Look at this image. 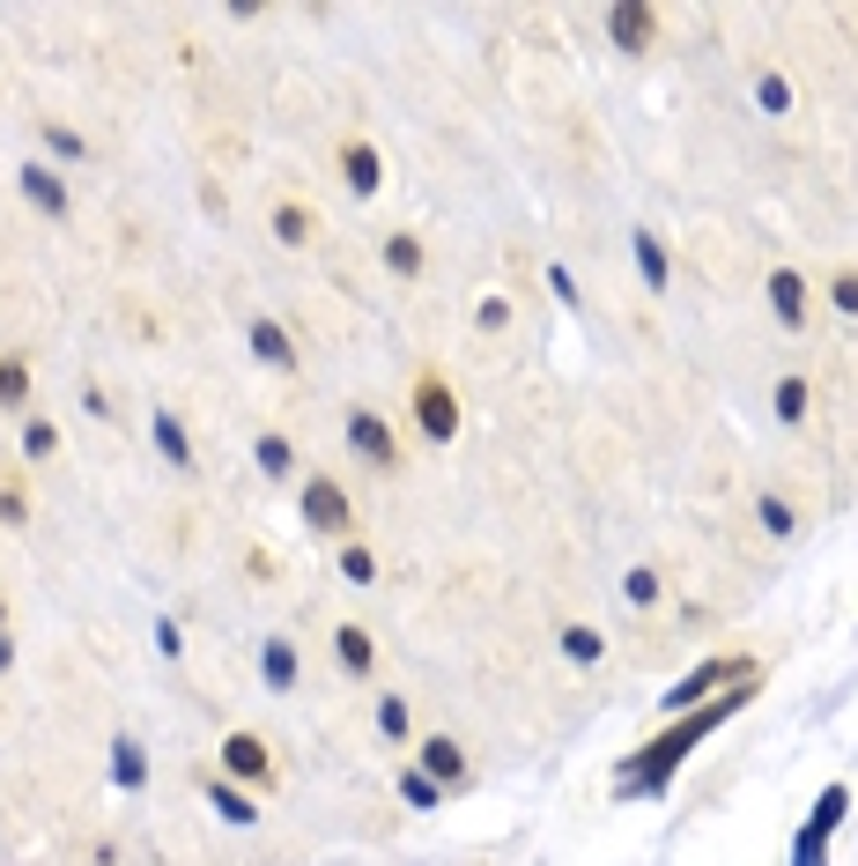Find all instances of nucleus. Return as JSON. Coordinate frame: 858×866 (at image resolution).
Masks as SVG:
<instances>
[{"label": "nucleus", "mask_w": 858, "mask_h": 866, "mask_svg": "<svg viewBox=\"0 0 858 866\" xmlns=\"http://www.w3.org/2000/svg\"><path fill=\"white\" fill-rule=\"evenodd\" d=\"M740 703H747V682H740L733 697L703 703V711H681V718H674V726H666V734H658L652 748H637V755H629V771H622V800H652V792H666V778L681 771V755L710 741V734H718V726L733 718Z\"/></svg>", "instance_id": "1"}, {"label": "nucleus", "mask_w": 858, "mask_h": 866, "mask_svg": "<svg viewBox=\"0 0 858 866\" xmlns=\"http://www.w3.org/2000/svg\"><path fill=\"white\" fill-rule=\"evenodd\" d=\"M844 815H851V792H844V785H821V800H815V815H807V829H799V844H829V829L844 823Z\"/></svg>", "instance_id": "2"}, {"label": "nucleus", "mask_w": 858, "mask_h": 866, "mask_svg": "<svg viewBox=\"0 0 858 866\" xmlns=\"http://www.w3.org/2000/svg\"><path fill=\"white\" fill-rule=\"evenodd\" d=\"M414 415H422V430L445 445L451 430H459V408H451V393L437 385V378H422V393H414Z\"/></svg>", "instance_id": "3"}, {"label": "nucleus", "mask_w": 858, "mask_h": 866, "mask_svg": "<svg viewBox=\"0 0 858 866\" xmlns=\"http://www.w3.org/2000/svg\"><path fill=\"white\" fill-rule=\"evenodd\" d=\"M304 519L326 526V534H341V526H348V496L333 489V482H311V489H304Z\"/></svg>", "instance_id": "4"}, {"label": "nucleus", "mask_w": 858, "mask_h": 866, "mask_svg": "<svg viewBox=\"0 0 858 866\" xmlns=\"http://www.w3.org/2000/svg\"><path fill=\"white\" fill-rule=\"evenodd\" d=\"M710 689H726V660H703L689 682H674V689H666V711H689V703H703Z\"/></svg>", "instance_id": "5"}, {"label": "nucleus", "mask_w": 858, "mask_h": 866, "mask_svg": "<svg viewBox=\"0 0 858 866\" xmlns=\"http://www.w3.org/2000/svg\"><path fill=\"white\" fill-rule=\"evenodd\" d=\"M348 445H356L363 459H377V467H393V437H385L377 415H348Z\"/></svg>", "instance_id": "6"}, {"label": "nucleus", "mask_w": 858, "mask_h": 866, "mask_svg": "<svg viewBox=\"0 0 858 866\" xmlns=\"http://www.w3.org/2000/svg\"><path fill=\"white\" fill-rule=\"evenodd\" d=\"M222 771H238V778H267V748L252 741V734H230V741H222Z\"/></svg>", "instance_id": "7"}, {"label": "nucleus", "mask_w": 858, "mask_h": 866, "mask_svg": "<svg viewBox=\"0 0 858 866\" xmlns=\"http://www.w3.org/2000/svg\"><path fill=\"white\" fill-rule=\"evenodd\" d=\"M252 348H259V364H274V371L296 364V348H289V333L274 327V319H252Z\"/></svg>", "instance_id": "8"}, {"label": "nucleus", "mask_w": 858, "mask_h": 866, "mask_svg": "<svg viewBox=\"0 0 858 866\" xmlns=\"http://www.w3.org/2000/svg\"><path fill=\"white\" fill-rule=\"evenodd\" d=\"M607 30L629 52H644V38H652V8H607Z\"/></svg>", "instance_id": "9"}, {"label": "nucleus", "mask_w": 858, "mask_h": 866, "mask_svg": "<svg viewBox=\"0 0 858 866\" xmlns=\"http://www.w3.org/2000/svg\"><path fill=\"white\" fill-rule=\"evenodd\" d=\"M23 193H30V201L44 207V215H67V186H60V178H52V170H23Z\"/></svg>", "instance_id": "10"}, {"label": "nucleus", "mask_w": 858, "mask_h": 866, "mask_svg": "<svg viewBox=\"0 0 858 866\" xmlns=\"http://www.w3.org/2000/svg\"><path fill=\"white\" fill-rule=\"evenodd\" d=\"M770 304L784 327H799V311H807V289H799V275H770Z\"/></svg>", "instance_id": "11"}, {"label": "nucleus", "mask_w": 858, "mask_h": 866, "mask_svg": "<svg viewBox=\"0 0 858 866\" xmlns=\"http://www.w3.org/2000/svg\"><path fill=\"white\" fill-rule=\"evenodd\" d=\"M422 763H430V778H466V755H459V741H422Z\"/></svg>", "instance_id": "12"}, {"label": "nucleus", "mask_w": 858, "mask_h": 866, "mask_svg": "<svg viewBox=\"0 0 858 866\" xmlns=\"http://www.w3.org/2000/svg\"><path fill=\"white\" fill-rule=\"evenodd\" d=\"M259 666H267V689H289V682H296V652H289L282 637H274V645L259 652Z\"/></svg>", "instance_id": "13"}, {"label": "nucleus", "mask_w": 858, "mask_h": 866, "mask_svg": "<svg viewBox=\"0 0 858 866\" xmlns=\"http://www.w3.org/2000/svg\"><path fill=\"white\" fill-rule=\"evenodd\" d=\"M156 445H164L170 467H193V445H185V430H178L170 415H156Z\"/></svg>", "instance_id": "14"}, {"label": "nucleus", "mask_w": 858, "mask_h": 866, "mask_svg": "<svg viewBox=\"0 0 858 866\" xmlns=\"http://www.w3.org/2000/svg\"><path fill=\"white\" fill-rule=\"evenodd\" d=\"M637 267H644V282H652V289H666V252H658L652 230H637Z\"/></svg>", "instance_id": "15"}, {"label": "nucleus", "mask_w": 858, "mask_h": 866, "mask_svg": "<svg viewBox=\"0 0 858 866\" xmlns=\"http://www.w3.org/2000/svg\"><path fill=\"white\" fill-rule=\"evenodd\" d=\"M112 778H119V785L149 778V763H141V748H133V741H112Z\"/></svg>", "instance_id": "16"}, {"label": "nucleus", "mask_w": 858, "mask_h": 866, "mask_svg": "<svg viewBox=\"0 0 858 866\" xmlns=\"http://www.w3.org/2000/svg\"><path fill=\"white\" fill-rule=\"evenodd\" d=\"M563 652H571L577 666H592L600 652H607V645H600V629H585V622H577V629H563Z\"/></svg>", "instance_id": "17"}, {"label": "nucleus", "mask_w": 858, "mask_h": 866, "mask_svg": "<svg viewBox=\"0 0 858 866\" xmlns=\"http://www.w3.org/2000/svg\"><path fill=\"white\" fill-rule=\"evenodd\" d=\"M755 104H763L770 119H784V112H792V89H784V75H763V82H755Z\"/></svg>", "instance_id": "18"}, {"label": "nucleus", "mask_w": 858, "mask_h": 866, "mask_svg": "<svg viewBox=\"0 0 858 866\" xmlns=\"http://www.w3.org/2000/svg\"><path fill=\"white\" fill-rule=\"evenodd\" d=\"M348 186H356V193L377 186V156H370V149H348Z\"/></svg>", "instance_id": "19"}, {"label": "nucleus", "mask_w": 858, "mask_h": 866, "mask_svg": "<svg viewBox=\"0 0 858 866\" xmlns=\"http://www.w3.org/2000/svg\"><path fill=\"white\" fill-rule=\"evenodd\" d=\"M400 792H408V807H437V778H430V771H408Z\"/></svg>", "instance_id": "20"}, {"label": "nucleus", "mask_w": 858, "mask_h": 866, "mask_svg": "<svg viewBox=\"0 0 858 866\" xmlns=\"http://www.w3.org/2000/svg\"><path fill=\"white\" fill-rule=\"evenodd\" d=\"M777 415H784V422H799V415H807V385H799V378H784V385H777Z\"/></svg>", "instance_id": "21"}, {"label": "nucleus", "mask_w": 858, "mask_h": 866, "mask_svg": "<svg viewBox=\"0 0 858 866\" xmlns=\"http://www.w3.org/2000/svg\"><path fill=\"white\" fill-rule=\"evenodd\" d=\"M622 593H629L637 608H652V600H658V571H629V577H622Z\"/></svg>", "instance_id": "22"}, {"label": "nucleus", "mask_w": 858, "mask_h": 866, "mask_svg": "<svg viewBox=\"0 0 858 866\" xmlns=\"http://www.w3.org/2000/svg\"><path fill=\"white\" fill-rule=\"evenodd\" d=\"M341 666H356V674L370 666V637L363 629H341Z\"/></svg>", "instance_id": "23"}, {"label": "nucleus", "mask_w": 858, "mask_h": 866, "mask_svg": "<svg viewBox=\"0 0 858 866\" xmlns=\"http://www.w3.org/2000/svg\"><path fill=\"white\" fill-rule=\"evenodd\" d=\"M44 141H52V156H75V164H82L89 149H82V133H75V126H44Z\"/></svg>", "instance_id": "24"}, {"label": "nucleus", "mask_w": 858, "mask_h": 866, "mask_svg": "<svg viewBox=\"0 0 858 866\" xmlns=\"http://www.w3.org/2000/svg\"><path fill=\"white\" fill-rule=\"evenodd\" d=\"M385 259H393V275H414V267H422V245H414V238H393Z\"/></svg>", "instance_id": "25"}, {"label": "nucleus", "mask_w": 858, "mask_h": 866, "mask_svg": "<svg viewBox=\"0 0 858 866\" xmlns=\"http://www.w3.org/2000/svg\"><path fill=\"white\" fill-rule=\"evenodd\" d=\"M341 577H356V585H370V577H377V563H370V548H341Z\"/></svg>", "instance_id": "26"}, {"label": "nucleus", "mask_w": 858, "mask_h": 866, "mask_svg": "<svg viewBox=\"0 0 858 866\" xmlns=\"http://www.w3.org/2000/svg\"><path fill=\"white\" fill-rule=\"evenodd\" d=\"M215 807H222L230 823H252V800H245V792H230V785H215Z\"/></svg>", "instance_id": "27"}, {"label": "nucleus", "mask_w": 858, "mask_h": 866, "mask_svg": "<svg viewBox=\"0 0 858 866\" xmlns=\"http://www.w3.org/2000/svg\"><path fill=\"white\" fill-rule=\"evenodd\" d=\"M30 393V371L23 364H0V400H23Z\"/></svg>", "instance_id": "28"}, {"label": "nucleus", "mask_w": 858, "mask_h": 866, "mask_svg": "<svg viewBox=\"0 0 858 866\" xmlns=\"http://www.w3.org/2000/svg\"><path fill=\"white\" fill-rule=\"evenodd\" d=\"M259 467H267V474H289V445L282 437H259Z\"/></svg>", "instance_id": "29"}, {"label": "nucleus", "mask_w": 858, "mask_h": 866, "mask_svg": "<svg viewBox=\"0 0 858 866\" xmlns=\"http://www.w3.org/2000/svg\"><path fill=\"white\" fill-rule=\"evenodd\" d=\"M755 511H763V526H770V534H792V511H784V504H777V496H763V504H755Z\"/></svg>", "instance_id": "30"}, {"label": "nucleus", "mask_w": 858, "mask_h": 866, "mask_svg": "<svg viewBox=\"0 0 858 866\" xmlns=\"http://www.w3.org/2000/svg\"><path fill=\"white\" fill-rule=\"evenodd\" d=\"M274 230H282V245H304V215H296V207H282V215H274Z\"/></svg>", "instance_id": "31"}, {"label": "nucleus", "mask_w": 858, "mask_h": 866, "mask_svg": "<svg viewBox=\"0 0 858 866\" xmlns=\"http://www.w3.org/2000/svg\"><path fill=\"white\" fill-rule=\"evenodd\" d=\"M377 726L385 734H408V703H377Z\"/></svg>", "instance_id": "32"}, {"label": "nucleus", "mask_w": 858, "mask_h": 866, "mask_svg": "<svg viewBox=\"0 0 858 866\" xmlns=\"http://www.w3.org/2000/svg\"><path fill=\"white\" fill-rule=\"evenodd\" d=\"M829 296H836V311H858V275H836V289H829Z\"/></svg>", "instance_id": "33"}, {"label": "nucleus", "mask_w": 858, "mask_h": 866, "mask_svg": "<svg viewBox=\"0 0 858 866\" xmlns=\"http://www.w3.org/2000/svg\"><path fill=\"white\" fill-rule=\"evenodd\" d=\"M156 652H164V660H178V652H185V645H178V622H156Z\"/></svg>", "instance_id": "34"}, {"label": "nucleus", "mask_w": 858, "mask_h": 866, "mask_svg": "<svg viewBox=\"0 0 858 866\" xmlns=\"http://www.w3.org/2000/svg\"><path fill=\"white\" fill-rule=\"evenodd\" d=\"M23 445H30V459H44V453H52V430H44V422H30V430H23Z\"/></svg>", "instance_id": "35"}, {"label": "nucleus", "mask_w": 858, "mask_h": 866, "mask_svg": "<svg viewBox=\"0 0 858 866\" xmlns=\"http://www.w3.org/2000/svg\"><path fill=\"white\" fill-rule=\"evenodd\" d=\"M8 660H15V645H8V637H0V666H8Z\"/></svg>", "instance_id": "36"}]
</instances>
